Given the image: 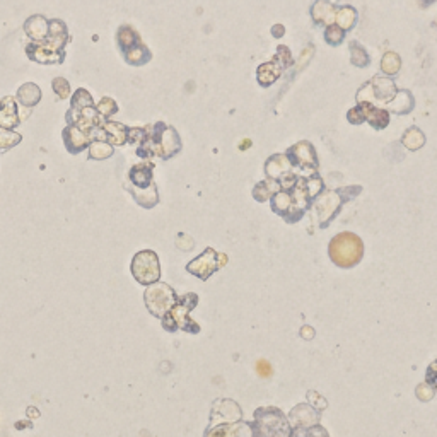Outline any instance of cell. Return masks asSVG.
<instances>
[{
    "label": "cell",
    "mask_w": 437,
    "mask_h": 437,
    "mask_svg": "<svg viewBox=\"0 0 437 437\" xmlns=\"http://www.w3.org/2000/svg\"><path fill=\"white\" fill-rule=\"evenodd\" d=\"M152 164L142 162L137 164L128 173L127 190L134 195V198L142 207H154L158 204V191H155V183L152 179Z\"/></svg>",
    "instance_id": "7a4b0ae2"
},
{
    "label": "cell",
    "mask_w": 437,
    "mask_h": 437,
    "mask_svg": "<svg viewBox=\"0 0 437 437\" xmlns=\"http://www.w3.org/2000/svg\"><path fill=\"white\" fill-rule=\"evenodd\" d=\"M146 304L147 310L151 311L152 314L158 316V318H164L167 313H169L171 307L176 304V294L169 286L166 284H155V286H151L146 291Z\"/></svg>",
    "instance_id": "52a82bcc"
},
{
    "label": "cell",
    "mask_w": 437,
    "mask_h": 437,
    "mask_svg": "<svg viewBox=\"0 0 437 437\" xmlns=\"http://www.w3.org/2000/svg\"><path fill=\"white\" fill-rule=\"evenodd\" d=\"M362 253H364V244L352 233H340L330 243V256L338 267H354L362 258Z\"/></svg>",
    "instance_id": "3957f363"
},
{
    "label": "cell",
    "mask_w": 437,
    "mask_h": 437,
    "mask_svg": "<svg viewBox=\"0 0 437 437\" xmlns=\"http://www.w3.org/2000/svg\"><path fill=\"white\" fill-rule=\"evenodd\" d=\"M255 369H256V374H258L260 377H270L272 373H273L270 362H267V361H258V362H256Z\"/></svg>",
    "instance_id": "44dd1931"
},
{
    "label": "cell",
    "mask_w": 437,
    "mask_h": 437,
    "mask_svg": "<svg viewBox=\"0 0 437 437\" xmlns=\"http://www.w3.org/2000/svg\"><path fill=\"white\" fill-rule=\"evenodd\" d=\"M64 142L69 152L77 154V152H81L82 149L91 146L92 140H91V137H89V134L82 132L81 128L76 127V125H69V127L64 130Z\"/></svg>",
    "instance_id": "8fae6325"
},
{
    "label": "cell",
    "mask_w": 437,
    "mask_h": 437,
    "mask_svg": "<svg viewBox=\"0 0 437 437\" xmlns=\"http://www.w3.org/2000/svg\"><path fill=\"white\" fill-rule=\"evenodd\" d=\"M41 96H43L41 89L38 88L36 84H33V82H26V84H22L21 88H19L18 96L15 97H18V101L22 104V106L33 108L40 103Z\"/></svg>",
    "instance_id": "4fadbf2b"
},
{
    "label": "cell",
    "mask_w": 437,
    "mask_h": 437,
    "mask_svg": "<svg viewBox=\"0 0 437 437\" xmlns=\"http://www.w3.org/2000/svg\"><path fill=\"white\" fill-rule=\"evenodd\" d=\"M21 115H19V106L13 96H6L0 101V128L13 130L14 127L21 125Z\"/></svg>",
    "instance_id": "30bf717a"
},
{
    "label": "cell",
    "mask_w": 437,
    "mask_h": 437,
    "mask_svg": "<svg viewBox=\"0 0 437 437\" xmlns=\"http://www.w3.org/2000/svg\"><path fill=\"white\" fill-rule=\"evenodd\" d=\"M116 40H118V46L123 53H127L128 50L135 48V46H139L140 43H142L140 41L139 33H137L134 27H130V26L120 27L118 34H116Z\"/></svg>",
    "instance_id": "5bb4252c"
},
{
    "label": "cell",
    "mask_w": 437,
    "mask_h": 437,
    "mask_svg": "<svg viewBox=\"0 0 437 437\" xmlns=\"http://www.w3.org/2000/svg\"><path fill=\"white\" fill-rule=\"evenodd\" d=\"M96 111L99 113V116H103V118L106 120L108 116L115 115V113L118 111V104H116L115 99H111V97H103V99L96 104Z\"/></svg>",
    "instance_id": "d6986e66"
},
{
    "label": "cell",
    "mask_w": 437,
    "mask_h": 437,
    "mask_svg": "<svg viewBox=\"0 0 437 437\" xmlns=\"http://www.w3.org/2000/svg\"><path fill=\"white\" fill-rule=\"evenodd\" d=\"M91 140H99V142H106L109 146H123L128 142V127L118 122H109L106 120L101 127L95 128L91 132Z\"/></svg>",
    "instance_id": "9c48e42d"
},
{
    "label": "cell",
    "mask_w": 437,
    "mask_h": 437,
    "mask_svg": "<svg viewBox=\"0 0 437 437\" xmlns=\"http://www.w3.org/2000/svg\"><path fill=\"white\" fill-rule=\"evenodd\" d=\"M181 147L178 134L174 128L167 127L164 123H155L154 127L144 128V139L140 142L137 154L142 158H158L167 159L174 155Z\"/></svg>",
    "instance_id": "6da1fadb"
},
{
    "label": "cell",
    "mask_w": 437,
    "mask_h": 437,
    "mask_svg": "<svg viewBox=\"0 0 437 437\" xmlns=\"http://www.w3.org/2000/svg\"><path fill=\"white\" fill-rule=\"evenodd\" d=\"M91 106H95V101H92L91 95L85 89H77L76 95L70 99V111H79V109Z\"/></svg>",
    "instance_id": "2e32d148"
},
{
    "label": "cell",
    "mask_w": 437,
    "mask_h": 437,
    "mask_svg": "<svg viewBox=\"0 0 437 437\" xmlns=\"http://www.w3.org/2000/svg\"><path fill=\"white\" fill-rule=\"evenodd\" d=\"M25 31L27 36L31 38L33 41H45L50 34V22L46 21L45 18L40 14L33 15L26 21L25 25Z\"/></svg>",
    "instance_id": "7c38bea8"
},
{
    "label": "cell",
    "mask_w": 437,
    "mask_h": 437,
    "mask_svg": "<svg viewBox=\"0 0 437 437\" xmlns=\"http://www.w3.org/2000/svg\"><path fill=\"white\" fill-rule=\"evenodd\" d=\"M113 155V146H109L106 142H99V140H95L89 146V158L96 159V161H101V159H108Z\"/></svg>",
    "instance_id": "e0dca14e"
},
{
    "label": "cell",
    "mask_w": 437,
    "mask_h": 437,
    "mask_svg": "<svg viewBox=\"0 0 437 437\" xmlns=\"http://www.w3.org/2000/svg\"><path fill=\"white\" fill-rule=\"evenodd\" d=\"M123 55H125V60H127L130 65H144L146 62L151 60V52L147 50V46L144 45V43H140L139 46L128 50V52Z\"/></svg>",
    "instance_id": "9a60e30c"
},
{
    "label": "cell",
    "mask_w": 437,
    "mask_h": 437,
    "mask_svg": "<svg viewBox=\"0 0 437 437\" xmlns=\"http://www.w3.org/2000/svg\"><path fill=\"white\" fill-rule=\"evenodd\" d=\"M21 142V135L15 134L14 130H6V128H0V151H9L14 146Z\"/></svg>",
    "instance_id": "ac0fdd59"
},
{
    "label": "cell",
    "mask_w": 437,
    "mask_h": 437,
    "mask_svg": "<svg viewBox=\"0 0 437 437\" xmlns=\"http://www.w3.org/2000/svg\"><path fill=\"white\" fill-rule=\"evenodd\" d=\"M228 263V256L218 255L217 251H214L212 248L205 249L204 255H200L198 258H195L191 263L186 267V270L193 273V275L200 277L202 280L209 279L210 273H214L217 268H221L222 265Z\"/></svg>",
    "instance_id": "ba28073f"
},
{
    "label": "cell",
    "mask_w": 437,
    "mask_h": 437,
    "mask_svg": "<svg viewBox=\"0 0 437 437\" xmlns=\"http://www.w3.org/2000/svg\"><path fill=\"white\" fill-rule=\"evenodd\" d=\"M52 88L60 99H67V97L70 96V84L64 79V77H57V79H53Z\"/></svg>",
    "instance_id": "ffe728a7"
},
{
    "label": "cell",
    "mask_w": 437,
    "mask_h": 437,
    "mask_svg": "<svg viewBox=\"0 0 437 437\" xmlns=\"http://www.w3.org/2000/svg\"><path fill=\"white\" fill-rule=\"evenodd\" d=\"M69 36H52L48 34L45 41H31L26 46V53L31 60L38 64H62L65 60V45Z\"/></svg>",
    "instance_id": "277c9868"
},
{
    "label": "cell",
    "mask_w": 437,
    "mask_h": 437,
    "mask_svg": "<svg viewBox=\"0 0 437 437\" xmlns=\"http://www.w3.org/2000/svg\"><path fill=\"white\" fill-rule=\"evenodd\" d=\"M198 298L195 294H186L183 298L176 299V304L169 310V313L162 318V325L166 330H190V331H198V326L191 321L188 313L195 307Z\"/></svg>",
    "instance_id": "5b68a950"
},
{
    "label": "cell",
    "mask_w": 437,
    "mask_h": 437,
    "mask_svg": "<svg viewBox=\"0 0 437 437\" xmlns=\"http://www.w3.org/2000/svg\"><path fill=\"white\" fill-rule=\"evenodd\" d=\"M132 273H134L137 282H140L142 286H152L154 282H158L159 275H161L158 255L149 249L137 253L134 261H132Z\"/></svg>",
    "instance_id": "8992f818"
}]
</instances>
